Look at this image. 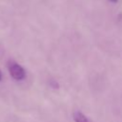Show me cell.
Instances as JSON below:
<instances>
[{
  "label": "cell",
  "mask_w": 122,
  "mask_h": 122,
  "mask_svg": "<svg viewBox=\"0 0 122 122\" xmlns=\"http://www.w3.org/2000/svg\"><path fill=\"white\" fill-rule=\"evenodd\" d=\"M109 1H111L112 3H117L118 2V0H109Z\"/></svg>",
  "instance_id": "4"
},
{
  "label": "cell",
  "mask_w": 122,
  "mask_h": 122,
  "mask_svg": "<svg viewBox=\"0 0 122 122\" xmlns=\"http://www.w3.org/2000/svg\"><path fill=\"white\" fill-rule=\"evenodd\" d=\"M8 70L10 76L17 81H22L26 78V71L25 69L13 60H9L8 62Z\"/></svg>",
  "instance_id": "1"
},
{
  "label": "cell",
  "mask_w": 122,
  "mask_h": 122,
  "mask_svg": "<svg viewBox=\"0 0 122 122\" xmlns=\"http://www.w3.org/2000/svg\"><path fill=\"white\" fill-rule=\"evenodd\" d=\"M50 85H51L52 88H54V89H58V87H59L58 83H57L55 80H51V81H50Z\"/></svg>",
  "instance_id": "3"
},
{
  "label": "cell",
  "mask_w": 122,
  "mask_h": 122,
  "mask_svg": "<svg viewBox=\"0 0 122 122\" xmlns=\"http://www.w3.org/2000/svg\"><path fill=\"white\" fill-rule=\"evenodd\" d=\"M2 80V72H1V71H0V81Z\"/></svg>",
  "instance_id": "5"
},
{
  "label": "cell",
  "mask_w": 122,
  "mask_h": 122,
  "mask_svg": "<svg viewBox=\"0 0 122 122\" xmlns=\"http://www.w3.org/2000/svg\"><path fill=\"white\" fill-rule=\"evenodd\" d=\"M73 120L74 122H89V119L87 118V116L79 111H75L73 112Z\"/></svg>",
  "instance_id": "2"
}]
</instances>
